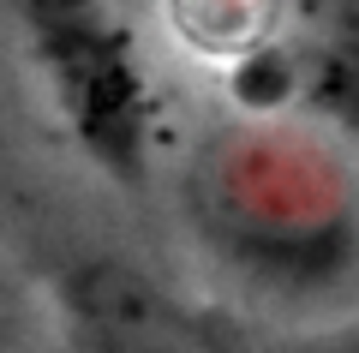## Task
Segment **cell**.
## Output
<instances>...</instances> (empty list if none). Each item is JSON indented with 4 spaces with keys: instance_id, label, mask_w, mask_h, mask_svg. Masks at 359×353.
<instances>
[{
    "instance_id": "cell-1",
    "label": "cell",
    "mask_w": 359,
    "mask_h": 353,
    "mask_svg": "<svg viewBox=\"0 0 359 353\" xmlns=\"http://www.w3.org/2000/svg\"><path fill=\"white\" fill-rule=\"evenodd\" d=\"M198 246L276 293H323L359 258V186L306 120H228L180 174Z\"/></svg>"
},
{
    "instance_id": "cell-2",
    "label": "cell",
    "mask_w": 359,
    "mask_h": 353,
    "mask_svg": "<svg viewBox=\"0 0 359 353\" xmlns=\"http://www.w3.org/2000/svg\"><path fill=\"white\" fill-rule=\"evenodd\" d=\"M25 48L90 162L138 186L162 144V84L120 0H18Z\"/></svg>"
},
{
    "instance_id": "cell-3",
    "label": "cell",
    "mask_w": 359,
    "mask_h": 353,
    "mask_svg": "<svg viewBox=\"0 0 359 353\" xmlns=\"http://www.w3.org/2000/svg\"><path fill=\"white\" fill-rule=\"evenodd\" d=\"M66 353H240V341L168 276L120 252H84L54 276Z\"/></svg>"
},
{
    "instance_id": "cell-4",
    "label": "cell",
    "mask_w": 359,
    "mask_h": 353,
    "mask_svg": "<svg viewBox=\"0 0 359 353\" xmlns=\"http://www.w3.org/2000/svg\"><path fill=\"white\" fill-rule=\"evenodd\" d=\"M287 114L306 126L359 138V0H294L276 42Z\"/></svg>"
},
{
    "instance_id": "cell-5",
    "label": "cell",
    "mask_w": 359,
    "mask_h": 353,
    "mask_svg": "<svg viewBox=\"0 0 359 353\" xmlns=\"http://www.w3.org/2000/svg\"><path fill=\"white\" fill-rule=\"evenodd\" d=\"M294 0H156V25L192 66H210L216 78L252 66L287 30Z\"/></svg>"
},
{
    "instance_id": "cell-6",
    "label": "cell",
    "mask_w": 359,
    "mask_h": 353,
    "mask_svg": "<svg viewBox=\"0 0 359 353\" xmlns=\"http://www.w3.org/2000/svg\"><path fill=\"white\" fill-rule=\"evenodd\" d=\"M13 288H6V276H0V347H6V335H13Z\"/></svg>"
},
{
    "instance_id": "cell-7",
    "label": "cell",
    "mask_w": 359,
    "mask_h": 353,
    "mask_svg": "<svg viewBox=\"0 0 359 353\" xmlns=\"http://www.w3.org/2000/svg\"><path fill=\"white\" fill-rule=\"evenodd\" d=\"M318 353H359V329H347V335H335V341H323Z\"/></svg>"
}]
</instances>
